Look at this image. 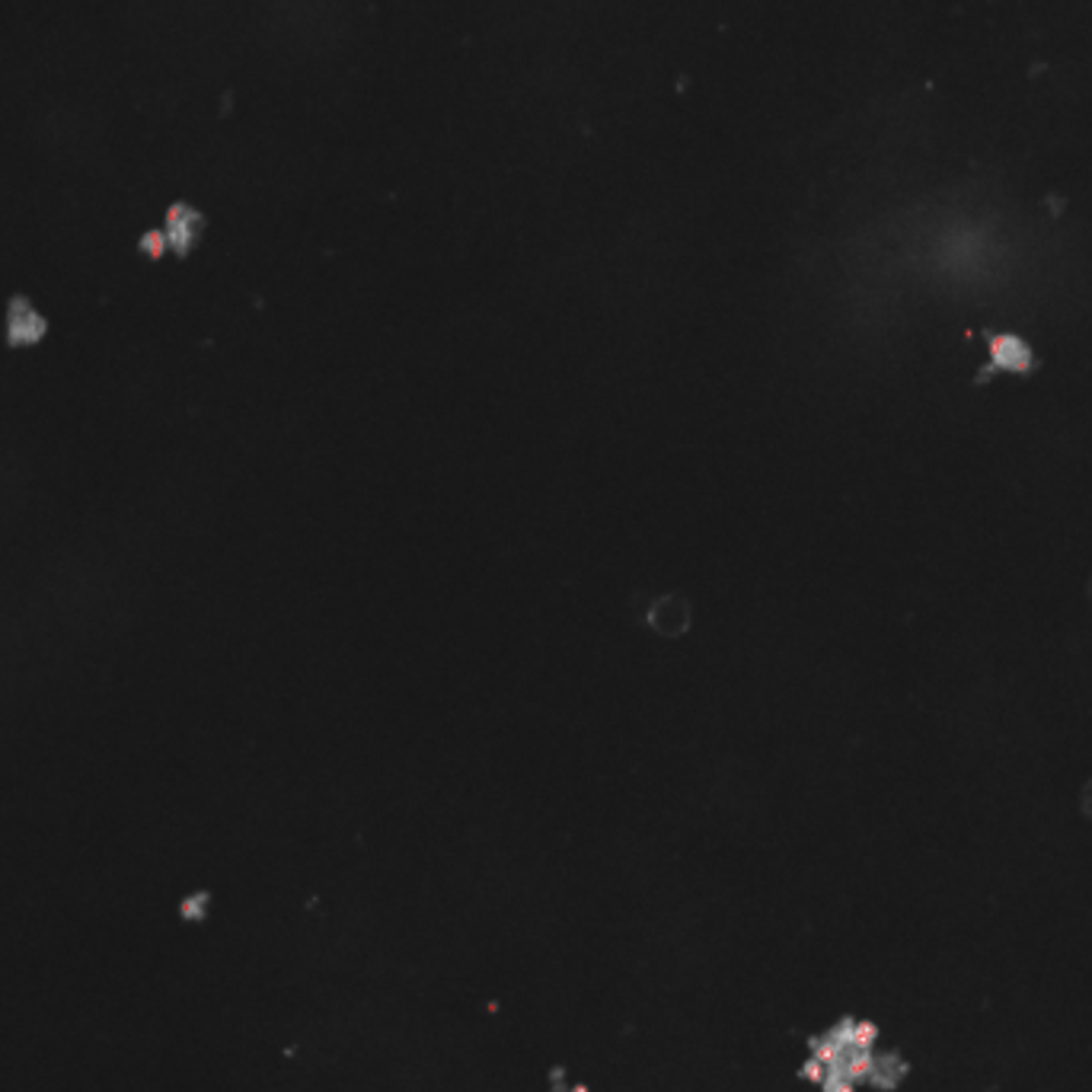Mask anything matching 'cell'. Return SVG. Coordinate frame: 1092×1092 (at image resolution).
<instances>
[{"instance_id": "cell-1", "label": "cell", "mask_w": 1092, "mask_h": 1092, "mask_svg": "<svg viewBox=\"0 0 1092 1092\" xmlns=\"http://www.w3.org/2000/svg\"><path fill=\"white\" fill-rule=\"evenodd\" d=\"M990 352H993V361L1000 368H1009V371H1025L1029 368V348L1022 345L1019 339H993L990 342Z\"/></svg>"}]
</instances>
